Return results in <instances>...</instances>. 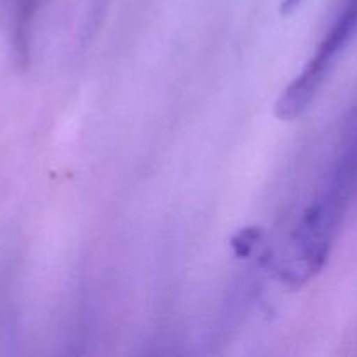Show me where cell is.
<instances>
[{"label":"cell","mask_w":357,"mask_h":357,"mask_svg":"<svg viewBox=\"0 0 357 357\" xmlns=\"http://www.w3.org/2000/svg\"><path fill=\"white\" fill-rule=\"evenodd\" d=\"M300 3H302V0H284V2H282V7H281L282 13L291 14L293 10L300 6Z\"/></svg>","instance_id":"obj_3"},{"label":"cell","mask_w":357,"mask_h":357,"mask_svg":"<svg viewBox=\"0 0 357 357\" xmlns=\"http://www.w3.org/2000/svg\"><path fill=\"white\" fill-rule=\"evenodd\" d=\"M356 195L357 119L351 122L337 159L286 241L279 275L288 288H302L323 271Z\"/></svg>","instance_id":"obj_1"},{"label":"cell","mask_w":357,"mask_h":357,"mask_svg":"<svg viewBox=\"0 0 357 357\" xmlns=\"http://www.w3.org/2000/svg\"><path fill=\"white\" fill-rule=\"evenodd\" d=\"M357 35V0H345L340 13L323 40L317 45L316 52L309 59L302 72L288 84L279 100L275 101L274 114L281 121L289 122L298 119L316 100L317 93L330 77L331 70L342 58L345 49L351 45Z\"/></svg>","instance_id":"obj_2"}]
</instances>
